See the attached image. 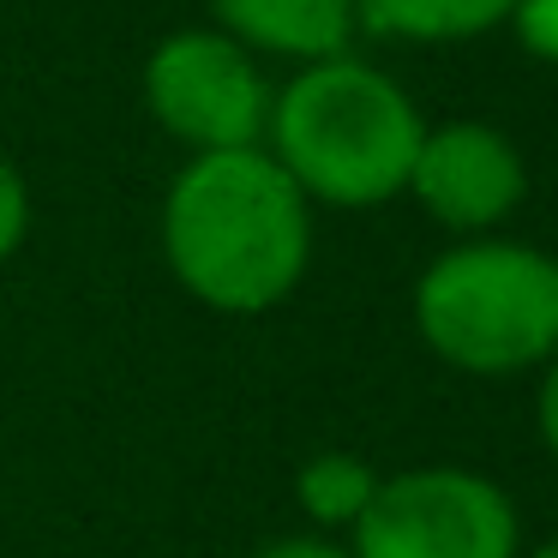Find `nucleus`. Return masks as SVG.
I'll list each match as a JSON object with an SVG mask.
<instances>
[{
  "mask_svg": "<svg viewBox=\"0 0 558 558\" xmlns=\"http://www.w3.org/2000/svg\"><path fill=\"white\" fill-rule=\"evenodd\" d=\"M162 258L210 313H270L313 265V205L265 145L186 157L162 193Z\"/></svg>",
  "mask_w": 558,
  "mask_h": 558,
  "instance_id": "obj_1",
  "label": "nucleus"
},
{
  "mask_svg": "<svg viewBox=\"0 0 558 558\" xmlns=\"http://www.w3.org/2000/svg\"><path fill=\"white\" fill-rule=\"evenodd\" d=\"M421 133V109L385 66L330 54L270 90L265 150L301 186L306 205L378 210L402 198Z\"/></svg>",
  "mask_w": 558,
  "mask_h": 558,
  "instance_id": "obj_2",
  "label": "nucleus"
},
{
  "mask_svg": "<svg viewBox=\"0 0 558 558\" xmlns=\"http://www.w3.org/2000/svg\"><path fill=\"white\" fill-rule=\"evenodd\" d=\"M414 330L445 366L469 378H517L558 354L553 253L498 234L438 253L414 282Z\"/></svg>",
  "mask_w": 558,
  "mask_h": 558,
  "instance_id": "obj_3",
  "label": "nucleus"
},
{
  "mask_svg": "<svg viewBox=\"0 0 558 558\" xmlns=\"http://www.w3.org/2000/svg\"><path fill=\"white\" fill-rule=\"evenodd\" d=\"M354 558H522V517L498 481L474 469L378 474L373 505L349 529Z\"/></svg>",
  "mask_w": 558,
  "mask_h": 558,
  "instance_id": "obj_4",
  "label": "nucleus"
},
{
  "mask_svg": "<svg viewBox=\"0 0 558 558\" xmlns=\"http://www.w3.org/2000/svg\"><path fill=\"white\" fill-rule=\"evenodd\" d=\"M145 109L186 157L205 150H253L265 145L270 78L258 54H246L217 25L169 31L145 61Z\"/></svg>",
  "mask_w": 558,
  "mask_h": 558,
  "instance_id": "obj_5",
  "label": "nucleus"
},
{
  "mask_svg": "<svg viewBox=\"0 0 558 558\" xmlns=\"http://www.w3.org/2000/svg\"><path fill=\"white\" fill-rule=\"evenodd\" d=\"M402 193L450 234H493L498 222L517 217L529 198V162H522L517 138L498 133L493 121H445L426 126L414 169Z\"/></svg>",
  "mask_w": 558,
  "mask_h": 558,
  "instance_id": "obj_6",
  "label": "nucleus"
},
{
  "mask_svg": "<svg viewBox=\"0 0 558 558\" xmlns=\"http://www.w3.org/2000/svg\"><path fill=\"white\" fill-rule=\"evenodd\" d=\"M222 37H234L246 54L313 66L330 54H349L361 13L354 0H210Z\"/></svg>",
  "mask_w": 558,
  "mask_h": 558,
  "instance_id": "obj_7",
  "label": "nucleus"
},
{
  "mask_svg": "<svg viewBox=\"0 0 558 558\" xmlns=\"http://www.w3.org/2000/svg\"><path fill=\"white\" fill-rule=\"evenodd\" d=\"M517 0H354L366 31L397 43H469L510 19Z\"/></svg>",
  "mask_w": 558,
  "mask_h": 558,
  "instance_id": "obj_8",
  "label": "nucleus"
},
{
  "mask_svg": "<svg viewBox=\"0 0 558 558\" xmlns=\"http://www.w3.org/2000/svg\"><path fill=\"white\" fill-rule=\"evenodd\" d=\"M378 493V469L354 450H318L301 474H294V498L318 529H342L349 534L361 522V510Z\"/></svg>",
  "mask_w": 558,
  "mask_h": 558,
  "instance_id": "obj_9",
  "label": "nucleus"
},
{
  "mask_svg": "<svg viewBox=\"0 0 558 558\" xmlns=\"http://www.w3.org/2000/svg\"><path fill=\"white\" fill-rule=\"evenodd\" d=\"M505 25L541 66H558V0H517Z\"/></svg>",
  "mask_w": 558,
  "mask_h": 558,
  "instance_id": "obj_10",
  "label": "nucleus"
},
{
  "mask_svg": "<svg viewBox=\"0 0 558 558\" xmlns=\"http://www.w3.org/2000/svg\"><path fill=\"white\" fill-rule=\"evenodd\" d=\"M25 234H31V186L13 157H0V265L25 246Z\"/></svg>",
  "mask_w": 558,
  "mask_h": 558,
  "instance_id": "obj_11",
  "label": "nucleus"
},
{
  "mask_svg": "<svg viewBox=\"0 0 558 558\" xmlns=\"http://www.w3.org/2000/svg\"><path fill=\"white\" fill-rule=\"evenodd\" d=\"M534 426H541V445L558 462V354L541 366V402H534Z\"/></svg>",
  "mask_w": 558,
  "mask_h": 558,
  "instance_id": "obj_12",
  "label": "nucleus"
},
{
  "mask_svg": "<svg viewBox=\"0 0 558 558\" xmlns=\"http://www.w3.org/2000/svg\"><path fill=\"white\" fill-rule=\"evenodd\" d=\"M253 558H354V553L337 541H325V534H289V541H270L265 553H253Z\"/></svg>",
  "mask_w": 558,
  "mask_h": 558,
  "instance_id": "obj_13",
  "label": "nucleus"
},
{
  "mask_svg": "<svg viewBox=\"0 0 558 558\" xmlns=\"http://www.w3.org/2000/svg\"><path fill=\"white\" fill-rule=\"evenodd\" d=\"M522 558H558V534H546V541H541V546H529Z\"/></svg>",
  "mask_w": 558,
  "mask_h": 558,
  "instance_id": "obj_14",
  "label": "nucleus"
},
{
  "mask_svg": "<svg viewBox=\"0 0 558 558\" xmlns=\"http://www.w3.org/2000/svg\"><path fill=\"white\" fill-rule=\"evenodd\" d=\"M553 265H558V253H553Z\"/></svg>",
  "mask_w": 558,
  "mask_h": 558,
  "instance_id": "obj_15",
  "label": "nucleus"
}]
</instances>
